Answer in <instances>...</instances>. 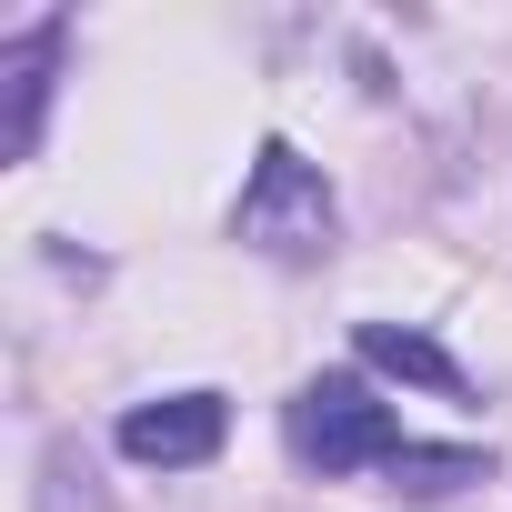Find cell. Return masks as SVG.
Returning a JSON list of instances; mask_svg holds the SVG:
<instances>
[{
  "label": "cell",
  "mask_w": 512,
  "mask_h": 512,
  "mask_svg": "<svg viewBox=\"0 0 512 512\" xmlns=\"http://www.w3.org/2000/svg\"><path fill=\"white\" fill-rule=\"evenodd\" d=\"M231 231H241L251 251H272V262H322L332 231H342V211H332V181H322L292 141H262V161H251V181H241Z\"/></svg>",
  "instance_id": "obj_1"
},
{
  "label": "cell",
  "mask_w": 512,
  "mask_h": 512,
  "mask_svg": "<svg viewBox=\"0 0 512 512\" xmlns=\"http://www.w3.org/2000/svg\"><path fill=\"white\" fill-rule=\"evenodd\" d=\"M282 432H292V452H302L312 472H362V462H392V452H402L392 402H372V382H352V372L302 382L292 412H282Z\"/></svg>",
  "instance_id": "obj_2"
},
{
  "label": "cell",
  "mask_w": 512,
  "mask_h": 512,
  "mask_svg": "<svg viewBox=\"0 0 512 512\" xmlns=\"http://www.w3.org/2000/svg\"><path fill=\"white\" fill-rule=\"evenodd\" d=\"M221 432H231L221 392H171V402H141V412H121V452H131V462H161V472H181V462H211V452H221Z\"/></svg>",
  "instance_id": "obj_3"
},
{
  "label": "cell",
  "mask_w": 512,
  "mask_h": 512,
  "mask_svg": "<svg viewBox=\"0 0 512 512\" xmlns=\"http://www.w3.org/2000/svg\"><path fill=\"white\" fill-rule=\"evenodd\" d=\"M51 71H61V21H31L21 41H0V91H11V111H0V151H11V161H31V151H41Z\"/></svg>",
  "instance_id": "obj_4"
},
{
  "label": "cell",
  "mask_w": 512,
  "mask_h": 512,
  "mask_svg": "<svg viewBox=\"0 0 512 512\" xmlns=\"http://www.w3.org/2000/svg\"><path fill=\"white\" fill-rule=\"evenodd\" d=\"M362 362L392 372V382H422V392H462V362L432 332H402V322H362Z\"/></svg>",
  "instance_id": "obj_5"
},
{
  "label": "cell",
  "mask_w": 512,
  "mask_h": 512,
  "mask_svg": "<svg viewBox=\"0 0 512 512\" xmlns=\"http://www.w3.org/2000/svg\"><path fill=\"white\" fill-rule=\"evenodd\" d=\"M382 472H392V492H402V502H442V492L482 482V462H472V452H422V442H402Z\"/></svg>",
  "instance_id": "obj_6"
}]
</instances>
